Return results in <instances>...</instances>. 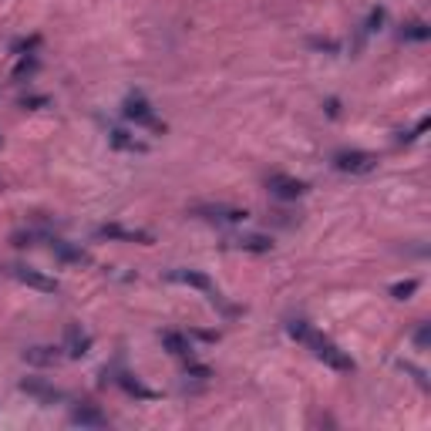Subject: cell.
<instances>
[{
	"instance_id": "obj_1",
	"label": "cell",
	"mask_w": 431,
	"mask_h": 431,
	"mask_svg": "<svg viewBox=\"0 0 431 431\" xmlns=\"http://www.w3.org/2000/svg\"><path fill=\"white\" fill-rule=\"evenodd\" d=\"M286 334H290L293 340H300L303 347H310V351H314V357H317V360H323L327 367L344 371V374H347V371H354V360H351V354H344L334 340H327L323 334H317L307 320H286Z\"/></svg>"
},
{
	"instance_id": "obj_2",
	"label": "cell",
	"mask_w": 431,
	"mask_h": 431,
	"mask_svg": "<svg viewBox=\"0 0 431 431\" xmlns=\"http://www.w3.org/2000/svg\"><path fill=\"white\" fill-rule=\"evenodd\" d=\"M334 169L344 172V175H367V172L377 169V155L360 149H344L334 155Z\"/></svg>"
},
{
	"instance_id": "obj_3",
	"label": "cell",
	"mask_w": 431,
	"mask_h": 431,
	"mask_svg": "<svg viewBox=\"0 0 431 431\" xmlns=\"http://www.w3.org/2000/svg\"><path fill=\"white\" fill-rule=\"evenodd\" d=\"M122 112H125V118H129L131 125H142V129H152V131H166V122H159L155 108H152L142 94H129Z\"/></svg>"
},
{
	"instance_id": "obj_4",
	"label": "cell",
	"mask_w": 431,
	"mask_h": 431,
	"mask_svg": "<svg viewBox=\"0 0 431 431\" xmlns=\"http://www.w3.org/2000/svg\"><path fill=\"white\" fill-rule=\"evenodd\" d=\"M192 216L209 219V223H246L249 212L240 206H229V203H203V206H192Z\"/></svg>"
},
{
	"instance_id": "obj_5",
	"label": "cell",
	"mask_w": 431,
	"mask_h": 431,
	"mask_svg": "<svg viewBox=\"0 0 431 431\" xmlns=\"http://www.w3.org/2000/svg\"><path fill=\"white\" fill-rule=\"evenodd\" d=\"M7 273H10L14 280H20L24 286H31V290H41V293H57V290H61V283H57L54 277L41 273L34 266H7Z\"/></svg>"
},
{
	"instance_id": "obj_6",
	"label": "cell",
	"mask_w": 431,
	"mask_h": 431,
	"mask_svg": "<svg viewBox=\"0 0 431 431\" xmlns=\"http://www.w3.org/2000/svg\"><path fill=\"white\" fill-rule=\"evenodd\" d=\"M266 189H270V196H277L283 203H293V199H300L303 192H307V182L293 179V175H283V172H273L266 179Z\"/></svg>"
},
{
	"instance_id": "obj_7",
	"label": "cell",
	"mask_w": 431,
	"mask_h": 431,
	"mask_svg": "<svg viewBox=\"0 0 431 431\" xmlns=\"http://www.w3.org/2000/svg\"><path fill=\"white\" fill-rule=\"evenodd\" d=\"M98 236H101V240H112V243H142V246L152 243V233L135 229V226H122V223L98 226Z\"/></svg>"
},
{
	"instance_id": "obj_8",
	"label": "cell",
	"mask_w": 431,
	"mask_h": 431,
	"mask_svg": "<svg viewBox=\"0 0 431 431\" xmlns=\"http://www.w3.org/2000/svg\"><path fill=\"white\" fill-rule=\"evenodd\" d=\"M166 280H172V283H186V286H196V290L209 293L212 300L219 297V293H216V286H212V280H209L206 273H199V270H182V266H175V270H169V273H166Z\"/></svg>"
},
{
	"instance_id": "obj_9",
	"label": "cell",
	"mask_w": 431,
	"mask_h": 431,
	"mask_svg": "<svg viewBox=\"0 0 431 431\" xmlns=\"http://www.w3.org/2000/svg\"><path fill=\"white\" fill-rule=\"evenodd\" d=\"M71 425H81V428H108V414L98 411L94 404H78L71 411Z\"/></svg>"
},
{
	"instance_id": "obj_10",
	"label": "cell",
	"mask_w": 431,
	"mask_h": 431,
	"mask_svg": "<svg viewBox=\"0 0 431 431\" xmlns=\"http://www.w3.org/2000/svg\"><path fill=\"white\" fill-rule=\"evenodd\" d=\"M51 253H54L61 263H75V266H88L92 256L81 249V246H71L68 240H51Z\"/></svg>"
},
{
	"instance_id": "obj_11",
	"label": "cell",
	"mask_w": 431,
	"mask_h": 431,
	"mask_svg": "<svg viewBox=\"0 0 431 431\" xmlns=\"http://www.w3.org/2000/svg\"><path fill=\"white\" fill-rule=\"evenodd\" d=\"M64 351H68V357H85L92 351V337H88L78 323H71V327L64 330Z\"/></svg>"
},
{
	"instance_id": "obj_12",
	"label": "cell",
	"mask_w": 431,
	"mask_h": 431,
	"mask_svg": "<svg viewBox=\"0 0 431 431\" xmlns=\"http://www.w3.org/2000/svg\"><path fill=\"white\" fill-rule=\"evenodd\" d=\"M229 246H233V249H243V253H270V249H273V240H270V236H260V233H246V236H233Z\"/></svg>"
},
{
	"instance_id": "obj_13",
	"label": "cell",
	"mask_w": 431,
	"mask_h": 431,
	"mask_svg": "<svg viewBox=\"0 0 431 431\" xmlns=\"http://www.w3.org/2000/svg\"><path fill=\"white\" fill-rule=\"evenodd\" d=\"M159 340H162V347H166L172 357H186V360L192 357V344H189L186 334H179V330H162Z\"/></svg>"
},
{
	"instance_id": "obj_14",
	"label": "cell",
	"mask_w": 431,
	"mask_h": 431,
	"mask_svg": "<svg viewBox=\"0 0 431 431\" xmlns=\"http://www.w3.org/2000/svg\"><path fill=\"white\" fill-rule=\"evenodd\" d=\"M108 142H112L115 149H122V152H149V145L142 142V138H135L131 131H125V129H108Z\"/></svg>"
},
{
	"instance_id": "obj_15",
	"label": "cell",
	"mask_w": 431,
	"mask_h": 431,
	"mask_svg": "<svg viewBox=\"0 0 431 431\" xmlns=\"http://www.w3.org/2000/svg\"><path fill=\"white\" fill-rule=\"evenodd\" d=\"M20 391L31 394V397H38V401H44V404H54V401H61V397H64L57 388H51V384H41V381H20Z\"/></svg>"
},
{
	"instance_id": "obj_16",
	"label": "cell",
	"mask_w": 431,
	"mask_h": 431,
	"mask_svg": "<svg viewBox=\"0 0 431 431\" xmlns=\"http://www.w3.org/2000/svg\"><path fill=\"white\" fill-rule=\"evenodd\" d=\"M24 360H31V364H57L61 354H57V347H27Z\"/></svg>"
},
{
	"instance_id": "obj_17",
	"label": "cell",
	"mask_w": 431,
	"mask_h": 431,
	"mask_svg": "<svg viewBox=\"0 0 431 431\" xmlns=\"http://www.w3.org/2000/svg\"><path fill=\"white\" fill-rule=\"evenodd\" d=\"M118 384H122V388H125L129 394L142 397V401H152V397H155V391H152V388H145L138 377H131V374H118Z\"/></svg>"
},
{
	"instance_id": "obj_18",
	"label": "cell",
	"mask_w": 431,
	"mask_h": 431,
	"mask_svg": "<svg viewBox=\"0 0 431 431\" xmlns=\"http://www.w3.org/2000/svg\"><path fill=\"white\" fill-rule=\"evenodd\" d=\"M38 68H41L38 54H20V61L14 64V71H10V78H14V81H20V78H31Z\"/></svg>"
},
{
	"instance_id": "obj_19",
	"label": "cell",
	"mask_w": 431,
	"mask_h": 431,
	"mask_svg": "<svg viewBox=\"0 0 431 431\" xmlns=\"http://www.w3.org/2000/svg\"><path fill=\"white\" fill-rule=\"evenodd\" d=\"M401 38L404 41H428L431 38V27L425 20H408L404 27H401Z\"/></svg>"
},
{
	"instance_id": "obj_20",
	"label": "cell",
	"mask_w": 431,
	"mask_h": 431,
	"mask_svg": "<svg viewBox=\"0 0 431 431\" xmlns=\"http://www.w3.org/2000/svg\"><path fill=\"white\" fill-rule=\"evenodd\" d=\"M186 377H196V381H209V377H212V371H209L206 364H199V360H192V357H189Z\"/></svg>"
},
{
	"instance_id": "obj_21",
	"label": "cell",
	"mask_w": 431,
	"mask_h": 431,
	"mask_svg": "<svg viewBox=\"0 0 431 431\" xmlns=\"http://www.w3.org/2000/svg\"><path fill=\"white\" fill-rule=\"evenodd\" d=\"M414 290H418V280H404V283H394L391 286V297L394 300H408Z\"/></svg>"
},
{
	"instance_id": "obj_22",
	"label": "cell",
	"mask_w": 431,
	"mask_h": 431,
	"mask_svg": "<svg viewBox=\"0 0 431 431\" xmlns=\"http://www.w3.org/2000/svg\"><path fill=\"white\" fill-rule=\"evenodd\" d=\"M48 105H51L48 94H27V98H20V108H48Z\"/></svg>"
},
{
	"instance_id": "obj_23",
	"label": "cell",
	"mask_w": 431,
	"mask_h": 431,
	"mask_svg": "<svg viewBox=\"0 0 431 431\" xmlns=\"http://www.w3.org/2000/svg\"><path fill=\"white\" fill-rule=\"evenodd\" d=\"M381 24H384V7H374L367 24H364V31H381Z\"/></svg>"
},
{
	"instance_id": "obj_24",
	"label": "cell",
	"mask_w": 431,
	"mask_h": 431,
	"mask_svg": "<svg viewBox=\"0 0 431 431\" xmlns=\"http://www.w3.org/2000/svg\"><path fill=\"white\" fill-rule=\"evenodd\" d=\"M34 48H38V38L17 41V44H14V54H34Z\"/></svg>"
},
{
	"instance_id": "obj_25",
	"label": "cell",
	"mask_w": 431,
	"mask_h": 431,
	"mask_svg": "<svg viewBox=\"0 0 431 431\" xmlns=\"http://www.w3.org/2000/svg\"><path fill=\"white\" fill-rule=\"evenodd\" d=\"M414 340H418V347H428V323H421V327H418Z\"/></svg>"
}]
</instances>
